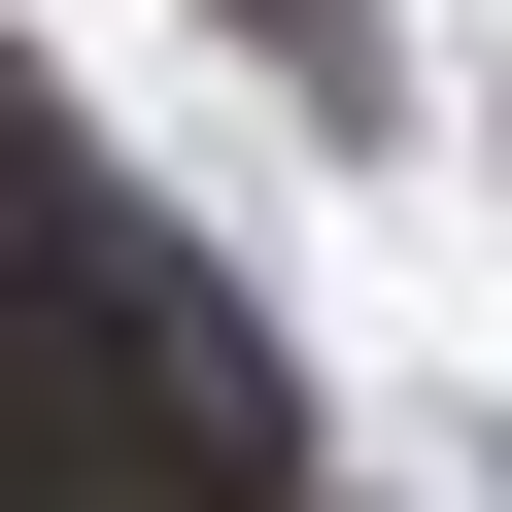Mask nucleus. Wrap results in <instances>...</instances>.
<instances>
[{
	"instance_id": "obj_1",
	"label": "nucleus",
	"mask_w": 512,
	"mask_h": 512,
	"mask_svg": "<svg viewBox=\"0 0 512 512\" xmlns=\"http://www.w3.org/2000/svg\"><path fill=\"white\" fill-rule=\"evenodd\" d=\"M274 35H342V0H274Z\"/></svg>"
}]
</instances>
